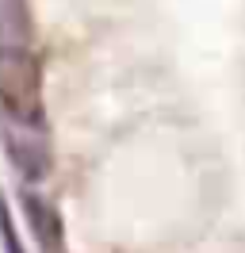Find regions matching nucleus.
<instances>
[{
	"mask_svg": "<svg viewBox=\"0 0 245 253\" xmlns=\"http://www.w3.org/2000/svg\"><path fill=\"white\" fill-rule=\"evenodd\" d=\"M0 250H4V253H27V250H23V238H19V230H15L12 207H8L4 196H0Z\"/></svg>",
	"mask_w": 245,
	"mask_h": 253,
	"instance_id": "obj_5",
	"label": "nucleus"
},
{
	"mask_svg": "<svg viewBox=\"0 0 245 253\" xmlns=\"http://www.w3.org/2000/svg\"><path fill=\"white\" fill-rule=\"evenodd\" d=\"M0 46H31V16L23 0H0Z\"/></svg>",
	"mask_w": 245,
	"mask_h": 253,
	"instance_id": "obj_4",
	"label": "nucleus"
},
{
	"mask_svg": "<svg viewBox=\"0 0 245 253\" xmlns=\"http://www.w3.org/2000/svg\"><path fill=\"white\" fill-rule=\"evenodd\" d=\"M0 142L12 161V169L27 184H39L50 176L54 150H50V130L46 123H19V119H0Z\"/></svg>",
	"mask_w": 245,
	"mask_h": 253,
	"instance_id": "obj_2",
	"label": "nucleus"
},
{
	"mask_svg": "<svg viewBox=\"0 0 245 253\" xmlns=\"http://www.w3.org/2000/svg\"><path fill=\"white\" fill-rule=\"evenodd\" d=\"M0 119L46 123L42 62L35 46H0Z\"/></svg>",
	"mask_w": 245,
	"mask_h": 253,
	"instance_id": "obj_1",
	"label": "nucleus"
},
{
	"mask_svg": "<svg viewBox=\"0 0 245 253\" xmlns=\"http://www.w3.org/2000/svg\"><path fill=\"white\" fill-rule=\"evenodd\" d=\"M19 204H23V219H27L31 234L39 242V250L42 253H69V246H65V222H61L58 207L50 200H42V196H35V192H23Z\"/></svg>",
	"mask_w": 245,
	"mask_h": 253,
	"instance_id": "obj_3",
	"label": "nucleus"
}]
</instances>
